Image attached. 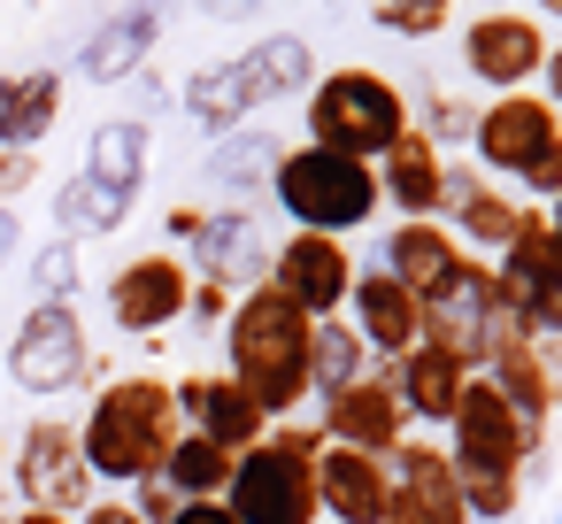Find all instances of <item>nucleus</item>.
Listing matches in <instances>:
<instances>
[{
	"label": "nucleus",
	"instance_id": "13",
	"mask_svg": "<svg viewBox=\"0 0 562 524\" xmlns=\"http://www.w3.org/2000/svg\"><path fill=\"white\" fill-rule=\"evenodd\" d=\"M554 140H562V132H554V109L531 101V93H501V101L477 116V155H485L493 170H516V178H524Z\"/></svg>",
	"mask_w": 562,
	"mask_h": 524
},
{
	"label": "nucleus",
	"instance_id": "17",
	"mask_svg": "<svg viewBox=\"0 0 562 524\" xmlns=\"http://www.w3.org/2000/svg\"><path fill=\"white\" fill-rule=\"evenodd\" d=\"M355 316H362V347H385V355H408L424 339V301L401 286V278H355Z\"/></svg>",
	"mask_w": 562,
	"mask_h": 524
},
{
	"label": "nucleus",
	"instance_id": "25",
	"mask_svg": "<svg viewBox=\"0 0 562 524\" xmlns=\"http://www.w3.org/2000/svg\"><path fill=\"white\" fill-rule=\"evenodd\" d=\"M86 178L132 201L139 178H147V124H101V132H93V163H86Z\"/></svg>",
	"mask_w": 562,
	"mask_h": 524
},
{
	"label": "nucleus",
	"instance_id": "16",
	"mask_svg": "<svg viewBox=\"0 0 562 524\" xmlns=\"http://www.w3.org/2000/svg\"><path fill=\"white\" fill-rule=\"evenodd\" d=\"M178 409H186L193 432L216 439L224 455H247V447L262 439V409H255L232 378H186V386H178Z\"/></svg>",
	"mask_w": 562,
	"mask_h": 524
},
{
	"label": "nucleus",
	"instance_id": "36",
	"mask_svg": "<svg viewBox=\"0 0 562 524\" xmlns=\"http://www.w3.org/2000/svg\"><path fill=\"white\" fill-rule=\"evenodd\" d=\"M524 186H531V193H554V201H562V140H554V147H547V155H539V163L524 170Z\"/></svg>",
	"mask_w": 562,
	"mask_h": 524
},
{
	"label": "nucleus",
	"instance_id": "31",
	"mask_svg": "<svg viewBox=\"0 0 562 524\" xmlns=\"http://www.w3.org/2000/svg\"><path fill=\"white\" fill-rule=\"evenodd\" d=\"M186 109L209 124V132H224V124H239L247 116V93H239V70L224 63V70H201L193 86H186Z\"/></svg>",
	"mask_w": 562,
	"mask_h": 524
},
{
	"label": "nucleus",
	"instance_id": "20",
	"mask_svg": "<svg viewBox=\"0 0 562 524\" xmlns=\"http://www.w3.org/2000/svg\"><path fill=\"white\" fill-rule=\"evenodd\" d=\"M385 193L408 209V216H431L447 201V155L424 140V132H401L385 147Z\"/></svg>",
	"mask_w": 562,
	"mask_h": 524
},
{
	"label": "nucleus",
	"instance_id": "30",
	"mask_svg": "<svg viewBox=\"0 0 562 524\" xmlns=\"http://www.w3.org/2000/svg\"><path fill=\"white\" fill-rule=\"evenodd\" d=\"M124 193H109V186H93V178H70L63 186V201H55V216L70 224V232H116L124 224Z\"/></svg>",
	"mask_w": 562,
	"mask_h": 524
},
{
	"label": "nucleus",
	"instance_id": "34",
	"mask_svg": "<svg viewBox=\"0 0 562 524\" xmlns=\"http://www.w3.org/2000/svg\"><path fill=\"white\" fill-rule=\"evenodd\" d=\"M447 9H454V0H370V16H378L393 40H431V32H447Z\"/></svg>",
	"mask_w": 562,
	"mask_h": 524
},
{
	"label": "nucleus",
	"instance_id": "21",
	"mask_svg": "<svg viewBox=\"0 0 562 524\" xmlns=\"http://www.w3.org/2000/svg\"><path fill=\"white\" fill-rule=\"evenodd\" d=\"M393 493L416 501L424 524H470L462 486H454V462H447L439 447H401V486H393Z\"/></svg>",
	"mask_w": 562,
	"mask_h": 524
},
{
	"label": "nucleus",
	"instance_id": "11",
	"mask_svg": "<svg viewBox=\"0 0 562 524\" xmlns=\"http://www.w3.org/2000/svg\"><path fill=\"white\" fill-rule=\"evenodd\" d=\"M186 301H193V278H186L178 255H139V263H124L116 286H109V309H116L124 332H162V324L186 316Z\"/></svg>",
	"mask_w": 562,
	"mask_h": 524
},
{
	"label": "nucleus",
	"instance_id": "35",
	"mask_svg": "<svg viewBox=\"0 0 562 524\" xmlns=\"http://www.w3.org/2000/svg\"><path fill=\"white\" fill-rule=\"evenodd\" d=\"M32 286H40L47 301H63V293L78 286V247H70V239H55V247H47V255L32 263Z\"/></svg>",
	"mask_w": 562,
	"mask_h": 524
},
{
	"label": "nucleus",
	"instance_id": "2",
	"mask_svg": "<svg viewBox=\"0 0 562 524\" xmlns=\"http://www.w3.org/2000/svg\"><path fill=\"white\" fill-rule=\"evenodd\" d=\"M86 470L101 478H155L178 447V393L162 378H124L93 401V424H86Z\"/></svg>",
	"mask_w": 562,
	"mask_h": 524
},
{
	"label": "nucleus",
	"instance_id": "12",
	"mask_svg": "<svg viewBox=\"0 0 562 524\" xmlns=\"http://www.w3.org/2000/svg\"><path fill=\"white\" fill-rule=\"evenodd\" d=\"M16 478H24L32 509H47V516L78 509V501H86V486H93L86 447H78V432H70V424H32V432H24V462H16Z\"/></svg>",
	"mask_w": 562,
	"mask_h": 524
},
{
	"label": "nucleus",
	"instance_id": "7",
	"mask_svg": "<svg viewBox=\"0 0 562 524\" xmlns=\"http://www.w3.org/2000/svg\"><path fill=\"white\" fill-rule=\"evenodd\" d=\"M9 370H16V386H32V393L78 386V370H86V324H78V309L40 301V309L24 316L16 347H9Z\"/></svg>",
	"mask_w": 562,
	"mask_h": 524
},
{
	"label": "nucleus",
	"instance_id": "26",
	"mask_svg": "<svg viewBox=\"0 0 562 524\" xmlns=\"http://www.w3.org/2000/svg\"><path fill=\"white\" fill-rule=\"evenodd\" d=\"M232 462H239V455H224L216 439H201V432H193V439H178V447H170L162 478H170L186 501H216V493L232 486Z\"/></svg>",
	"mask_w": 562,
	"mask_h": 524
},
{
	"label": "nucleus",
	"instance_id": "18",
	"mask_svg": "<svg viewBox=\"0 0 562 524\" xmlns=\"http://www.w3.org/2000/svg\"><path fill=\"white\" fill-rule=\"evenodd\" d=\"M462 386H470V363H462L454 347H439V339L408 347V370H401V409H416V416L447 424V416H454V401H462Z\"/></svg>",
	"mask_w": 562,
	"mask_h": 524
},
{
	"label": "nucleus",
	"instance_id": "46",
	"mask_svg": "<svg viewBox=\"0 0 562 524\" xmlns=\"http://www.w3.org/2000/svg\"><path fill=\"white\" fill-rule=\"evenodd\" d=\"M554 524H562V516H554Z\"/></svg>",
	"mask_w": 562,
	"mask_h": 524
},
{
	"label": "nucleus",
	"instance_id": "43",
	"mask_svg": "<svg viewBox=\"0 0 562 524\" xmlns=\"http://www.w3.org/2000/svg\"><path fill=\"white\" fill-rule=\"evenodd\" d=\"M547 86H554V101H562V55H547Z\"/></svg>",
	"mask_w": 562,
	"mask_h": 524
},
{
	"label": "nucleus",
	"instance_id": "6",
	"mask_svg": "<svg viewBox=\"0 0 562 524\" xmlns=\"http://www.w3.org/2000/svg\"><path fill=\"white\" fill-rule=\"evenodd\" d=\"M493 324H501V293H493V270H485V263H454V270L424 293V339L454 347L462 363L493 347Z\"/></svg>",
	"mask_w": 562,
	"mask_h": 524
},
{
	"label": "nucleus",
	"instance_id": "29",
	"mask_svg": "<svg viewBox=\"0 0 562 524\" xmlns=\"http://www.w3.org/2000/svg\"><path fill=\"white\" fill-rule=\"evenodd\" d=\"M454 486H462V509L485 516V524H501L516 509V493H524V478L516 470H493V462H454Z\"/></svg>",
	"mask_w": 562,
	"mask_h": 524
},
{
	"label": "nucleus",
	"instance_id": "44",
	"mask_svg": "<svg viewBox=\"0 0 562 524\" xmlns=\"http://www.w3.org/2000/svg\"><path fill=\"white\" fill-rule=\"evenodd\" d=\"M16 524H63V516H47V509H24V516H16Z\"/></svg>",
	"mask_w": 562,
	"mask_h": 524
},
{
	"label": "nucleus",
	"instance_id": "19",
	"mask_svg": "<svg viewBox=\"0 0 562 524\" xmlns=\"http://www.w3.org/2000/svg\"><path fill=\"white\" fill-rule=\"evenodd\" d=\"M155 32H162V9H155V0H139V9H124V16H109V24L86 40V78H101V86L132 78V70L147 63Z\"/></svg>",
	"mask_w": 562,
	"mask_h": 524
},
{
	"label": "nucleus",
	"instance_id": "4",
	"mask_svg": "<svg viewBox=\"0 0 562 524\" xmlns=\"http://www.w3.org/2000/svg\"><path fill=\"white\" fill-rule=\"evenodd\" d=\"M278 201L301 232H355L378 216V170L355 163V155H331V147H308V155H285L278 163Z\"/></svg>",
	"mask_w": 562,
	"mask_h": 524
},
{
	"label": "nucleus",
	"instance_id": "39",
	"mask_svg": "<svg viewBox=\"0 0 562 524\" xmlns=\"http://www.w3.org/2000/svg\"><path fill=\"white\" fill-rule=\"evenodd\" d=\"M170 524H239V516H232L224 501H186V509H178Z\"/></svg>",
	"mask_w": 562,
	"mask_h": 524
},
{
	"label": "nucleus",
	"instance_id": "28",
	"mask_svg": "<svg viewBox=\"0 0 562 524\" xmlns=\"http://www.w3.org/2000/svg\"><path fill=\"white\" fill-rule=\"evenodd\" d=\"M447 193L462 201V232H470L477 247H508V239H516V224H524V209H516V201L477 193V186H462V178H447Z\"/></svg>",
	"mask_w": 562,
	"mask_h": 524
},
{
	"label": "nucleus",
	"instance_id": "15",
	"mask_svg": "<svg viewBox=\"0 0 562 524\" xmlns=\"http://www.w3.org/2000/svg\"><path fill=\"white\" fill-rule=\"evenodd\" d=\"M385 462L362 447H316V501L339 524H385Z\"/></svg>",
	"mask_w": 562,
	"mask_h": 524
},
{
	"label": "nucleus",
	"instance_id": "40",
	"mask_svg": "<svg viewBox=\"0 0 562 524\" xmlns=\"http://www.w3.org/2000/svg\"><path fill=\"white\" fill-rule=\"evenodd\" d=\"M86 524H147V516H139V509H116V501H109V509H93Z\"/></svg>",
	"mask_w": 562,
	"mask_h": 524
},
{
	"label": "nucleus",
	"instance_id": "41",
	"mask_svg": "<svg viewBox=\"0 0 562 524\" xmlns=\"http://www.w3.org/2000/svg\"><path fill=\"white\" fill-rule=\"evenodd\" d=\"M9 255H16V216L0 209V263H9Z\"/></svg>",
	"mask_w": 562,
	"mask_h": 524
},
{
	"label": "nucleus",
	"instance_id": "8",
	"mask_svg": "<svg viewBox=\"0 0 562 524\" xmlns=\"http://www.w3.org/2000/svg\"><path fill=\"white\" fill-rule=\"evenodd\" d=\"M454 462H493V470H516L531 455V416L508 409V393L493 378H470L462 401H454Z\"/></svg>",
	"mask_w": 562,
	"mask_h": 524
},
{
	"label": "nucleus",
	"instance_id": "42",
	"mask_svg": "<svg viewBox=\"0 0 562 524\" xmlns=\"http://www.w3.org/2000/svg\"><path fill=\"white\" fill-rule=\"evenodd\" d=\"M547 232H554V286H562V209L547 216Z\"/></svg>",
	"mask_w": 562,
	"mask_h": 524
},
{
	"label": "nucleus",
	"instance_id": "22",
	"mask_svg": "<svg viewBox=\"0 0 562 524\" xmlns=\"http://www.w3.org/2000/svg\"><path fill=\"white\" fill-rule=\"evenodd\" d=\"M239 70V93H247V109H262V101H285V93H308V47L301 40H262L255 55H239L232 63Z\"/></svg>",
	"mask_w": 562,
	"mask_h": 524
},
{
	"label": "nucleus",
	"instance_id": "14",
	"mask_svg": "<svg viewBox=\"0 0 562 524\" xmlns=\"http://www.w3.org/2000/svg\"><path fill=\"white\" fill-rule=\"evenodd\" d=\"M324 432H331V447H362V455L393 447V439H401V386H393V378H355V386H339V393L324 401Z\"/></svg>",
	"mask_w": 562,
	"mask_h": 524
},
{
	"label": "nucleus",
	"instance_id": "9",
	"mask_svg": "<svg viewBox=\"0 0 562 524\" xmlns=\"http://www.w3.org/2000/svg\"><path fill=\"white\" fill-rule=\"evenodd\" d=\"M270 270H278L270 286H278L308 324H316V316H331V309L355 293V263H347V247H339V239H324V232H293V239L278 247V263H270Z\"/></svg>",
	"mask_w": 562,
	"mask_h": 524
},
{
	"label": "nucleus",
	"instance_id": "23",
	"mask_svg": "<svg viewBox=\"0 0 562 524\" xmlns=\"http://www.w3.org/2000/svg\"><path fill=\"white\" fill-rule=\"evenodd\" d=\"M63 109V78L32 70V78H0V147H32Z\"/></svg>",
	"mask_w": 562,
	"mask_h": 524
},
{
	"label": "nucleus",
	"instance_id": "1",
	"mask_svg": "<svg viewBox=\"0 0 562 524\" xmlns=\"http://www.w3.org/2000/svg\"><path fill=\"white\" fill-rule=\"evenodd\" d=\"M308 316L278 293V286H255L239 309H232V386L262 409V416H285L308 401Z\"/></svg>",
	"mask_w": 562,
	"mask_h": 524
},
{
	"label": "nucleus",
	"instance_id": "27",
	"mask_svg": "<svg viewBox=\"0 0 562 524\" xmlns=\"http://www.w3.org/2000/svg\"><path fill=\"white\" fill-rule=\"evenodd\" d=\"M355 363H362V332H347V324L324 316V324L308 332V386L331 401L339 386H355Z\"/></svg>",
	"mask_w": 562,
	"mask_h": 524
},
{
	"label": "nucleus",
	"instance_id": "37",
	"mask_svg": "<svg viewBox=\"0 0 562 524\" xmlns=\"http://www.w3.org/2000/svg\"><path fill=\"white\" fill-rule=\"evenodd\" d=\"M32 178H40V163H32L24 147H0V193H24Z\"/></svg>",
	"mask_w": 562,
	"mask_h": 524
},
{
	"label": "nucleus",
	"instance_id": "32",
	"mask_svg": "<svg viewBox=\"0 0 562 524\" xmlns=\"http://www.w3.org/2000/svg\"><path fill=\"white\" fill-rule=\"evenodd\" d=\"M270 155H285L270 132H239V140H224V147L209 155V178H224V186H255V178L270 170Z\"/></svg>",
	"mask_w": 562,
	"mask_h": 524
},
{
	"label": "nucleus",
	"instance_id": "10",
	"mask_svg": "<svg viewBox=\"0 0 562 524\" xmlns=\"http://www.w3.org/2000/svg\"><path fill=\"white\" fill-rule=\"evenodd\" d=\"M462 63H470V78L477 86H493V93H516L531 70H547V40H539V24L531 16H477L470 32H462Z\"/></svg>",
	"mask_w": 562,
	"mask_h": 524
},
{
	"label": "nucleus",
	"instance_id": "5",
	"mask_svg": "<svg viewBox=\"0 0 562 524\" xmlns=\"http://www.w3.org/2000/svg\"><path fill=\"white\" fill-rule=\"evenodd\" d=\"M224 493H232L224 509L239 524H316V439L308 432L255 439L232 462V486Z\"/></svg>",
	"mask_w": 562,
	"mask_h": 524
},
{
	"label": "nucleus",
	"instance_id": "33",
	"mask_svg": "<svg viewBox=\"0 0 562 524\" xmlns=\"http://www.w3.org/2000/svg\"><path fill=\"white\" fill-rule=\"evenodd\" d=\"M209 263H216V278H255V270H262V232H255L247 216L216 224V232H209Z\"/></svg>",
	"mask_w": 562,
	"mask_h": 524
},
{
	"label": "nucleus",
	"instance_id": "24",
	"mask_svg": "<svg viewBox=\"0 0 562 524\" xmlns=\"http://www.w3.org/2000/svg\"><path fill=\"white\" fill-rule=\"evenodd\" d=\"M385 263H393V278L424 301V293H431V286H439L462 255H454V239H447L439 224H401V232L385 239Z\"/></svg>",
	"mask_w": 562,
	"mask_h": 524
},
{
	"label": "nucleus",
	"instance_id": "38",
	"mask_svg": "<svg viewBox=\"0 0 562 524\" xmlns=\"http://www.w3.org/2000/svg\"><path fill=\"white\" fill-rule=\"evenodd\" d=\"M539 370H547V409H562V339H539Z\"/></svg>",
	"mask_w": 562,
	"mask_h": 524
},
{
	"label": "nucleus",
	"instance_id": "45",
	"mask_svg": "<svg viewBox=\"0 0 562 524\" xmlns=\"http://www.w3.org/2000/svg\"><path fill=\"white\" fill-rule=\"evenodd\" d=\"M539 9H547V16H562V0H539Z\"/></svg>",
	"mask_w": 562,
	"mask_h": 524
},
{
	"label": "nucleus",
	"instance_id": "3",
	"mask_svg": "<svg viewBox=\"0 0 562 524\" xmlns=\"http://www.w3.org/2000/svg\"><path fill=\"white\" fill-rule=\"evenodd\" d=\"M401 132H408V101H401V86L378 78V70H331V78L308 93V140L331 147V155L370 163V155H385Z\"/></svg>",
	"mask_w": 562,
	"mask_h": 524
}]
</instances>
